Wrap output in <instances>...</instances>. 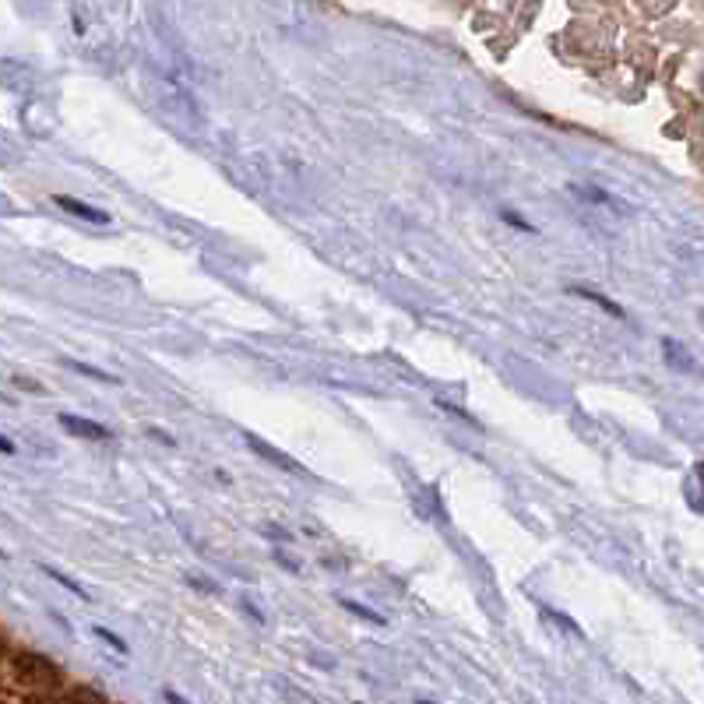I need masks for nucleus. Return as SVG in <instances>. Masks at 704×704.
Here are the masks:
<instances>
[{
  "mask_svg": "<svg viewBox=\"0 0 704 704\" xmlns=\"http://www.w3.org/2000/svg\"><path fill=\"white\" fill-rule=\"evenodd\" d=\"M662 349H666V359H669L673 367L687 363V356H683V349H676V342H669V338H666V345H662Z\"/></svg>",
  "mask_w": 704,
  "mask_h": 704,
  "instance_id": "obj_12",
  "label": "nucleus"
},
{
  "mask_svg": "<svg viewBox=\"0 0 704 704\" xmlns=\"http://www.w3.org/2000/svg\"><path fill=\"white\" fill-rule=\"evenodd\" d=\"M546 616H549V620H553L557 627H564V630H571L574 637H585V630H581V627H578V623H574V620H571L567 613H557V609H546Z\"/></svg>",
  "mask_w": 704,
  "mask_h": 704,
  "instance_id": "obj_8",
  "label": "nucleus"
},
{
  "mask_svg": "<svg viewBox=\"0 0 704 704\" xmlns=\"http://www.w3.org/2000/svg\"><path fill=\"white\" fill-rule=\"evenodd\" d=\"M43 574H50V578H53V581H57L60 588H67V592H74L78 599H89V592H85V588H82V585H78L74 578H67V574H60L57 567H50V564H43Z\"/></svg>",
  "mask_w": 704,
  "mask_h": 704,
  "instance_id": "obj_5",
  "label": "nucleus"
},
{
  "mask_svg": "<svg viewBox=\"0 0 704 704\" xmlns=\"http://www.w3.org/2000/svg\"><path fill=\"white\" fill-rule=\"evenodd\" d=\"M503 222H510V225H514V229H521V233H535V225H532V222H525L518 211H503Z\"/></svg>",
  "mask_w": 704,
  "mask_h": 704,
  "instance_id": "obj_11",
  "label": "nucleus"
},
{
  "mask_svg": "<svg viewBox=\"0 0 704 704\" xmlns=\"http://www.w3.org/2000/svg\"><path fill=\"white\" fill-rule=\"evenodd\" d=\"M342 609H349V613H356L359 620H370V623H377V627H384V623H388L381 613H374V609H367V605L352 603V599H342Z\"/></svg>",
  "mask_w": 704,
  "mask_h": 704,
  "instance_id": "obj_6",
  "label": "nucleus"
},
{
  "mask_svg": "<svg viewBox=\"0 0 704 704\" xmlns=\"http://www.w3.org/2000/svg\"><path fill=\"white\" fill-rule=\"evenodd\" d=\"M419 704H430V701H419Z\"/></svg>",
  "mask_w": 704,
  "mask_h": 704,
  "instance_id": "obj_15",
  "label": "nucleus"
},
{
  "mask_svg": "<svg viewBox=\"0 0 704 704\" xmlns=\"http://www.w3.org/2000/svg\"><path fill=\"white\" fill-rule=\"evenodd\" d=\"M247 440H250V447H254L257 454H264V458H272L275 465H282V469H289V472H303V469H300V465H296V462H293V458H286V454H279V451H272V447H268L264 440H257V437H247Z\"/></svg>",
  "mask_w": 704,
  "mask_h": 704,
  "instance_id": "obj_4",
  "label": "nucleus"
},
{
  "mask_svg": "<svg viewBox=\"0 0 704 704\" xmlns=\"http://www.w3.org/2000/svg\"><path fill=\"white\" fill-rule=\"evenodd\" d=\"M578 198H585V201H596V204H609V208H620V204L613 201L605 191H599V187H571Z\"/></svg>",
  "mask_w": 704,
  "mask_h": 704,
  "instance_id": "obj_7",
  "label": "nucleus"
},
{
  "mask_svg": "<svg viewBox=\"0 0 704 704\" xmlns=\"http://www.w3.org/2000/svg\"><path fill=\"white\" fill-rule=\"evenodd\" d=\"M571 293H574V296H581V300L596 303V306H603V310H605V313H609V317H623V306H616V303H613V300H605L603 293H596V289H581V286H574Z\"/></svg>",
  "mask_w": 704,
  "mask_h": 704,
  "instance_id": "obj_3",
  "label": "nucleus"
},
{
  "mask_svg": "<svg viewBox=\"0 0 704 704\" xmlns=\"http://www.w3.org/2000/svg\"><path fill=\"white\" fill-rule=\"evenodd\" d=\"M67 367H71V370H78V374H85V377L106 381V384H113V381H116L113 374H106V370H96V367H85V363H74V359H67Z\"/></svg>",
  "mask_w": 704,
  "mask_h": 704,
  "instance_id": "obj_9",
  "label": "nucleus"
},
{
  "mask_svg": "<svg viewBox=\"0 0 704 704\" xmlns=\"http://www.w3.org/2000/svg\"><path fill=\"white\" fill-rule=\"evenodd\" d=\"M14 451H18V447H14L7 437H0V454H14Z\"/></svg>",
  "mask_w": 704,
  "mask_h": 704,
  "instance_id": "obj_14",
  "label": "nucleus"
},
{
  "mask_svg": "<svg viewBox=\"0 0 704 704\" xmlns=\"http://www.w3.org/2000/svg\"><path fill=\"white\" fill-rule=\"evenodd\" d=\"M96 637H102L109 648H116V652H123L127 655V644H123V637H116L113 630H106V627H96Z\"/></svg>",
  "mask_w": 704,
  "mask_h": 704,
  "instance_id": "obj_10",
  "label": "nucleus"
},
{
  "mask_svg": "<svg viewBox=\"0 0 704 704\" xmlns=\"http://www.w3.org/2000/svg\"><path fill=\"white\" fill-rule=\"evenodd\" d=\"M162 698H166V701H169V704H191V701H187V698H180L177 691H166Z\"/></svg>",
  "mask_w": 704,
  "mask_h": 704,
  "instance_id": "obj_13",
  "label": "nucleus"
},
{
  "mask_svg": "<svg viewBox=\"0 0 704 704\" xmlns=\"http://www.w3.org/2000/svg\"><path fill=\"white\" fill-rule=\"evenodd\" d=\"M53 201L60 204L64 211H71V215H78V218H89V222H109V215L102 211V208H96V204H85V201H74V198H67V194H57Z\"/></svg>",
  "mask_w": 704,
  "mask_h": 704,
  "instance_id": "obj_2",
  "label": "nucleus"
},
{
  "mask_svg": "<svg viewBox=\"0 0 704 704\" xmlns=\"http://www.w3.org/2000/svg\"><path fill=\"white\" fill-rule=\"evenodd\" d=\"M60 426L67 430V433H74V437H89V440H109V430L96 423V419H82V415H71V412H64L60 415Z\"/></svg>",
  "mask_w": 704,
  "mask_h": 704,
  "instance_id": "obj_1",
  "label": "nucleus"
}]
</instances>
